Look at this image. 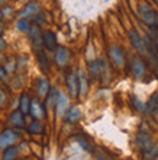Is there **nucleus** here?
Instances as JSON below:
<instances>
[{"mask_svg":"<svg viewBox=\"0 0 158 160\" xmlns=\"http://www.w3.org/2000/svg\"><path fill=\"white\" fill-rule=\"evenodd\" d=\"M129 41H131L132 47L138 51V52H139V54H141V55L145 54L146 47H145V44H144V39L141 38V35L138 34L135 29H131V31H129Z\"/></svg>","mask_w":158,"mask_h":160,"instance_id":"f257e3e1","label":"nucleus"},{"mask_svg":"<svg viewBox=\"0 0 158 160\" xmlns=\"http://www.w3.org/2000/svg\"><path fill=\"white\" fill-rule=\"evenodd\" d=\"M67 86H68L70 96L73 98V99H75L80 93V88H79V76H77L74 72L68 73V76H67Z\"/></svg>","mask_w":158,"mask_h":160,"instance_id":"f03ea898","label":"nucleus"},{"mask_svg":"<svg viewBox=\"0 0 158 160\" xmlns=\"http://www.w3.org/2000/svg\"><path fill=\"white\" fill-rule=\"evenodd\" d=\"M141 16H142V21L145 22L148 26H154L158 21L157 13H155L148 4H142L141 6Z\"/></svg>","mask_w":158,"mask_h":160,"instance_id":"7ed1b4c3","label":"nucleus"},{"mask_svg":"<svg viewBox=\"0 0 158 160\" xmlns=\"http://www.w3.org/2000/svg\"><path fill=\"white\" fill-rule=\"evenodd\" d=\"M17 138V134L16 131H12V130H4L2 132V137H0V147L2 148H6L9 146H13L15 141Z\"/></svg>","mask_w":158,"mask_h":160,"instance_id":"20e7f679","label":"nucleus"},{"mask_svg":"<svg viewBox=\"0 0 158 160\" xmlns=\"http://www.w3.org/2000/svg\"><path fill=\"white\" fill-rule=\"evenodd\" d=\"M42 44L50 51H54L57 48V38H55L54 32H51V31L44 32V35H42Z\"/></svg>","mask_w":158,"mask_h":160,"instance_id":"39448f33","label":"nucleus"},{"mask_svg":"<svg viewBox=\"0 0 158 160\" xmlns=\"http://www.w3.org/2000/svg\"><path fill=\"white\" fill-rule=\"evenodd\" d=\"M132 72H133V74H135V77H138V79L144 77L146 73L145 64L142 63L139 58H136V57L132 60Z\"/></svg>","mask_w":158,"mask_h":160,"instance_id":"423d86ee","label":"nucleus"},{"mask_svg":"<svg viewBox=\"0 0 158 160\" xmlns=\"http://www.w3.org/2000/svg\"><path fill=\"white\" fill-rule=\"evenodd\" d=\"M41 12V8H39V4L38 3H29L26 4L25 9L21 12V15L19 16L22 18H28V16H36V13Z\"/></svg>","mask_w":158,"mask_h":160,"instance_id":"0eeeda50","label":"nucleus"},{"mask_svg":"<svg viewBox=\"0 0 158 160\" xmlns=\"http://www.w3.org/2000/svg\"><path fill=\"white\" fill-rule=\"evenodd\" d=\"M110 57H112L113 63L116 64L117 67H122L123 66V54H122V51L119 47H112L110 48Z\"/></svg>","mask_w":158,"mask_h":160,"instance_id":"6e6552de","label":"nucleus"},{"mask_svg":"<svg viewBox=\"0 0 158 160\" xmlns=\"http://www.w3.org/2000/svg\"><path fill=\"white\" fill-rule=\"evenodd\" d=\"M29 112L32 114V117L35 119H41L42 117H44V114H45V111H44V108L41 106V103L38 101H32L31 102V109Z\"/></svg>","mask_w":158,"mask_h":160,"instance_id":"1a4fd4ad","label":"nucleus"},{"mask_svg":"<svg viewBox=\"0 0 158 160\" xmlns=\"http://www.w3.org/2000/svg\"><path fill=\"white\" fill-rule=\"evenodd\" d=\"M67 61H68V51L65 48H60L55 54V63L58 64L60 67H63L67 64Z\"/></svg>","mask_w":158,"mask_h":160,"instance_id":"9d476101","label":"nucleus"},{"mask_svg":"<svg viewBox=\"0 0 158 160\" xmlns=\"http://www.w3.org/2000/svg\"><path fill=\"white\" fill-rule=\"evenodd\" d=\"M10 122H12L15 127H23V124H25L23 112H22V111H16V112H13L12 117H10Z\"/></svg>","mask_w":158,"mask_h":160,"instance_id":"9b49d317","label":"nucleus"},{"mask_svg":"<svg viewBox=\"0 0 158 160\" xmlns=\"http://www.w3.org/2000/svg\"><path fill=\"white\" fill-rule=\"evenodd\" d=\"M57 109H58V114H63L64 111H65V108H67V98L64 96L63 93H58L57 95Z\"/></svg>","mask_w":158,"mask_h":160,"instance_id":"f8f14e48","label":"nucleus"},{"mask_svg":"<svg viewBox=\"0 0 158 160\" xmlns=\"http://www.w3.org/2000/svg\"><path fill=\"white\" fill-rule=\"evenodd\" d=\"M29 35H31V39H32L36 45H41L42 44V37H41V32H39V28L38 26H33L29 29Z\"/></svg>","mask_w":158,"mask_h":160,"instance_id":"ddd939ff","label":"nucleus"},{"mask_svg":"<svg viewBox=\"0 0 158 160\" xmlns=\"http://www.w3.org/2000/svg\"><path fill=\"white\" fill-rule=\"evenodd\" d=\"M79 88H80V95H84L87 92V79L81 70L79 72Z\"/></svg>","mask_w":158,"mask_h":160,"instance_id":"4468645a","label":"nucleus"},{"mask_svg":"<svg viewBox=\"0 0 158 160\" xmlns=\"http://www.w3.org/2000/svg\"><path fill=\"white\" fill-rule=\"evenodd\" d=\"M19 109H21L25 115L29 112L31 101H29V96H28V95H22V98H21V108H19Z\"/></svg>","mask_w":158,"mask_h":160,"instance_id":"2eb2a0df","label":"nucleus"},{"mask_svg":"<svg viewBox=\"0 0 158 160\" xmlns=\"http://www.w3.org/2000/svg\"><path fill=\"white\" fill-rule=\"evenodd\" d=\"M48 90H50L48 80H46V79H41L39 82H38V92H39V95H45Z\"/></svg>","mask_w":158,"mask_h":160,"instance_id":"dca6fc26","label":"nucleus"},{"mask_svg":"<svg viewBox=\"0 0 158 160\" xmlns=\"http://www.w3.org/2000/svg\"><path fill=\"white\" fill-rule=\"evenodd\" d=\"M16 153H17V148H16V147H13V146H9V147H6V150H4L3 159H4V160L15 159V157H16Z\"/></svg>","mask_w":158,"mask_h":160,"instance_id":"f3484780","label":"nucleus"},{"mask_svg":"<svg viewBox=\"0 0 158 160\" xmlns=\"http://www.w3.org/2000/svg\"><path fill=\"white\" fill-rule=\"evenodd\" d=\"M80 109L79 108H71L70 109V112H68V121L70 122H74V121H77V119L80 118Z\"/></svg>","mask_w":158,"mask_h":160,"instance_id":"a211bd4d","label":"nucleus"},{"mask_svg":"<svg viewBox=\"0 0 158 160\" xmlns=\"http://www.w3.org/2000/svg\"><path fill=\"white\" fill-rule=\"evenodd\" d=\"M16 28L21 31V32H25V31H29V23H28V21H26L25 18H22L21 21H17Z\"/></svg>","mask_w":158,"mask_h":160,"instance_id":"6ab92c4d","label":"nucleus"},{"mask_svg":"<svg viewBox=\"0 0 158 160\" xmlns=\"http://www.w3.org/2000/svg\"><path fill=\"white\" fill-rule=\"evenodd\" d=\"M38 58H39V66H41L42 72H46V70H48V66H46L45 54H44L42 51H39V52H38Z\"/></svg>","mask_w":158,"mask_h":160,"instance_id":"aec40b11","label":"nucleus"},{"mask_svg":"<svg viewBox=\"0 0 158 160\" xmlns=\"http://www.w3.org/2000/svg\"><path fill=\"white\" fill-rule=\"evenodd\" d=\"M157 156H158V146H157V148L151 146L150 150H146V152H145V157H146V159H151V157H157Z\"/></svg>","mask_w":158,"mask_h":160,"instance_id":"412c9836","label":"nucleus"},{"mask_svg":"<svg viewBox=\"0 0 158 160\" xmlns=\"http://www.w3.org/2000/svg\"><path fill=\"white\" fill-rule=\"evenodd\" d=\"M35 131H41V125H39L36 121L33 122V125L29 128V132H35Z\"/></svg>","mask_w":158,"mask_h":160,"instance_id":"4be33fe9","label":"nucleus"},{"mask_svg":"<svg viewBox=\"0 0 158 160\" xmlns=\"http://www.w3.org/2000/svg\"><path fill=\"white\" fill-rule=\"evenodd\" d=\"M132 101H133V103H135V106H136V109H139V111H141L142 108H144V105H142L141 102L138 101V99H136V98H135V96L132 98Z\"/></svg>","mask_w":158,"mask_h":160,"instance_id":"5701e85b","label":"nucleus"},{"mask_svg":"<svg viewBox=\"0 0 158 160\" xmlns=\"http://www.w3.org/2000/svg\"><path fill=\"white\" fill-rule=\"evenodd\" d=\"M4 92H2V90H0V103H2V102H4Z\"/></svg>","mask_w":158,"mask_h":160,"instance_id":"b1692460","label":"nucleus"},{"mask_svg":"<svg viewBox=\"0 0 158 160\" xmlns=\"http://www.w3.org/2000/svg\"><path fill=\"white\" fill-rule=\"evenodd\" d=\"M154 102L157 103V106H158V96H154Z\"/></svg>","mask_w":158,"mask_h":160,"instance_id":"393cba45","label":"nucleus"},{"mask_svg":"<svg viewBox=\"0 0 158 160\" xmlns=\"http://www.w3.org/2000/svg\"><path fill=\"white\" fill-rule=\"evenodd\" d=\"M155 48H157V51H158V38L155 39Z\"/></svg>","mask_w":158,"mask_h":160,"instance_id":"a878e982","label":"nucleus"}]
</instances>
